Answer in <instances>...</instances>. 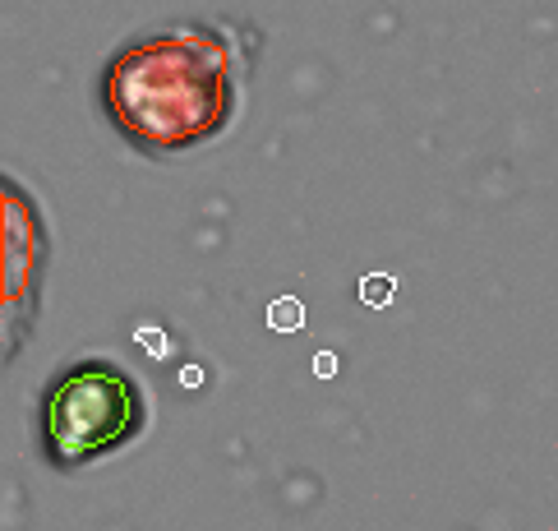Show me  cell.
<instances>
[{"instance_id": "1", "label": "cell", "mask_w": 558, "mask_h": 531, "mask_svg": "<svg viewBox=\"0 0 558 531\" xmlns=\"http://www.w3.org/2000/svg\"><path fill=\"white\" fill-rule=\"evenodd\" d=\"M102 97L120 130L139 148H194L231 121L236 61L226 37L208 28L143 37L111 61Z\"/></svg>"}, {"instance_id": "2", "label": "cell", "mask_w": 558, "mask_h": 531, "mask_svg": "<svg viewBox=\"0 0 558 531\" xmlns=\"http://www.w3.org/2000/svg\"><path fill=\"white\" fill-rule=\"evenodd\" d=\"M143 421L139 388L111 365H79L51 388L47 398V453L60 467L102 458Z\"/></svg>"}, {"instance_id": "3", "label": "cell", "mask_w": 558, "mask_h": 531, "mask_svg": "<svg viewBox=\"0 0 558 531\" xmlns=\"http://www.w3.org/2000/svg\"><path fill=\"white\" fill-rule=\"evenodd\" d=\"M28 199L14 185H5V218H10V227H5V259H10V273H5V301H24L28 296V273L37 268V241L28 245H19L24 241V227H28Z\"/></svg>"}, {"instance_id": "4", "label": "cell", "mask_w": 558, "mask_h": 531, "mask_svg": "<svg viewBox=\"0 0 558 531\" xmlns=\"http://www.w3.org/2000/svg\"><path fill=\"white\" fill-rule=\"evenodd\" d=\"M268 324H273L277 333H296V328L305 324V310H300L296 296H282V301L268 310Z\"/></svg>"}, {"instance_id": "5", "label": "cell", "mask_w": 558, "mask_h": 531, "mask_svg": "<svg viewBox=\"0 0 558 531\" xmlns=\"http://www.w3.org/2000/svg\"><path fill=\"white\" fill-rule=\"evenodd\" d=\"M388 296H392V282L388 278H379V273H374V278H365V301L369 305H388Z\"/></svg>"}]
</instances>
